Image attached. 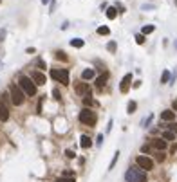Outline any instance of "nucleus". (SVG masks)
<instances>
[{
    "instance_id": "cd10ccee",
    "label": "nucleus",
    "mask_w": 177,
    "mask_h": 182,
    "mask_svg": "<svg viewBox=\"0 0 177 182\" xmlns=\"http://www.w3.org/2000/svg\"><path fill=\"white\" fill-rule=\"evenodd\" d=\"M83 103H85V107H92L94 105V101L91 99V97H83Z\"/></svg>"
},
{
    "instance_id": "72a5a7b5",
    "label": "nucleus",
    "mask_w": 177,
    "mask_h": 182,
    "mask_svg": "<svg viewBox=\"0 0 177 182\" xmlns=\"http://www.w3.org/2000/svg\"><path fill=\"white\" fill-rule=\"evenodd\" d=\"M101 142H103V133H100V135H98V144H101Z\"/></svg>"
},
{
    "instance_id": "0eeeda50",
    "label": "nucleus",
    "mask_w": 177,
    "mask_h": 182,
    "mask_svg": "<svg viewBox=\"0 0 177 182\" xmlns=\"http://www.w3.org/2000/svg\"><path fill=\"white\" fill-rule=\"evenodd\" d=\"M74 90H76L78 96L91 97V87H89V83H78V85L74 87Z\"/></svg>"
},
{
    "instance_id": "393cba45",
    "label": "nucleus",
    "mask_w": 177,
    "mask_h": 182,
    "mask_svg": "<svg viewBox=\"0 0 177 182\" xmlns=\"http://www.w3.org/2000/svg\"><path fill=\"white\" fill-rule=\"evenodd\" d=\"M110 29L107 27V25H101V27H98V34H108Z\"/></svg>"
},
{
    "instance_id": "423d86ee",
    "label": "nucleus",
    "mask_w": 177,
    "mask_h": 182,
    "mask_svg": "<svg viewBox=\"0 0 177 182\" xmlns=\"http://www.w3.org/2000/svg\"><path fill=\"white\" fill-rule=\"evenodd\" d=\"M135 164H137V168H141L143 171L154 170V161H152L148 155H137V157H135Z\"/></svg>"
},
{
    "instance_id": "f8f14e48",
    "label": "nucleus",
    "mask_w": 177,
    "mask_h": 182,
    "mask_svg": "<svg viewBox=\"0 0 177 182\" xmlns=\"http://www.w3.org/2000/svg\"><path fill=\"white\" fill-rule=\"evenodd\" d=\"M82 142H80V146H82V148H83V150H87V148H91V146H92V141H91V137H89V135H82Z\"/></svg>"
},
{
    "instance_id": "4c0bfd02",
    "label": "nucleus",
    "mask_w": 177,
    "mask_h": 182,
    "mask_svg": "<svg viewBox=\"0 0 177 182\" xmlns=\"http://www.w3.org/2000/svg\"><path fill=\"white\" fill-rule=\"evenodd\" d=\"M110 130H112V119L108 121V126H107V132H110Z\"/></svg>"
},
{
    "instance_id": "a211bd4d",
    "label": "nucleus",
    "mask_w": 177,
    "mask_h": 182,
    "mask_svg": "<svg viewBox=\"0 0 177 182\" xmlns=\"http://www.w3.org/2000/svg\"><path fill=\"white\" fill-rule=\"evenodd\" d=\"M156 31V25H143V29H141V34H150V32H154Z\"/></svg>"
},
{
    "instance_id": "6ab92c4d",
    "label": "nucleus",
    "mask_w": 177,
    "mask_h": 182,
    "mask_svg": "<svg viewBox=\"0 0 177 182\" xmlns=\"http://www.w3.org/2000/svg\"><path fill=\"white\" fill-rule=\"evenodd\" d=\"M163 139H165V141H174V139H175V133H174V132H170V130H166V132H163Z\"/></svg>"
},
{
    "instance_id": "b1692460",
    "label": "nucleus",
    "mask_w": 177,
    "mask_h": 182,
    "mask_svg": "<svg viewBox=\"0 0 177 182\" xmlns=\"http://www.w3.org/2000/svg\"><path fill=\"white\" fill-rule=\"evenodd\" d=\"M117 159H119V151H116V153H114L112 162H110V166H108V170H114V166H116V162H117Z\"/></svg>"
},
{
    "instance_id": "473e14b6",
    "label": "nucleus",
    "mask_w": 177,
    "mask_h": 182,
    "mask_svg": "<svg viewBox=\"0 0 177 182\" xmlns=\"http://www.w3.org/2000/svg\"><path fill=\"white\" fill-rule=\"evenodd\" d=\"M36 65H38V67H42V69H45V63H43V60H40V58L36 60Z\"/></svg>"
},
{
    "instance_id": "a19ab883",
    "label": "nucleus",
    "mask_w": 177,
    "mask_h": 182,
    "mask_svg": "<svg viewBox=\"0 0 177 182\" xmlns=\"http://www.w3.org/2000/svg\"><path fill=\"white\" fill-rule=\"evenodd\" d=\"M58 182H74V180H67V179H60Z\"/></svg>"
},
{
    "instance_id": "7ed1b4c3",
    "label": "nucleus",
    "mask_w": 177,
    "mask_h": 182,
    "mask_svg": "<svg viewBox=\"0 0 177 182\" xmlns=\"http://www.w3.org/2000/svg\"><path fill=\"white\" fill-rule=\"evenodd\" d=\"M9 96H11L13 105H16V107L24 105V101H25V94H24V90H22L20 87H16V85H9Z\"/></svg>"
},
{
    "instance_id": "e433bc0d",
    "label": "nucleus",
    "mask_w": 177,
    "mask_h": 182,
    "mask_svg": "<svg viewBox=\"0 0 177 182\" xmlns=\"http://www.w3.org/2000/svg\"><path fill=\"white\" fill-rule=\"evenodd\" d=\"M148 150H150V148H148L146 144H145V146H143V148H141V151H143V153H148Z\"/></svg>"
},
{
    "instance_id": "c03bdc74",
    "label": "nucleus",
    "mask_w": 177,
    "mask_h": 182,
    "mask_svg": "<svg viewBox=\"0 0 177 182\" xmlns=\"http://www.w3.org/2000/svg\"><path fill=\"white\" fill-rule=\"evenodd\" d=\"M175 6H177V0H175Z\"/></svg>"
},
{
    "instance_id": "f257e3e1",
    "label": "nucleus",
    "mask_w": 177,
    "mask_h": 182,
    "mask_svg": "<svg viewBox=\"0 0 177 182\" xmlns=\"http://www.w3.org/2000/svg\"><path fill=\"white\" fill-rule=\"evenodd\" d=\"M18 81H20V85H18V87L24 90V94H25V96H34V94H36V83L33 81L29 76H20V79H18Z\"/></svg>"
},
{
    "instance_id": "7c9ffc66",
    "label": "nucleus",
    "mask_w": 177,
    "mask_h": 182,
    "mask_svg": "<svg viewBox=\"0 0 177 182\" xmlns=\"http://www.w3.org/2000/svg\"><path fill=\"white\" fill-rule=\"evenodd\" d=\"M65 155H67L69 159H74V157H76V153H74L73 150H65Z\"/></svg>"
},
{
    "instance_id": "5701e85b",
    "label": "nucleus",
    "mask_w": 177,
    "mask_h": 182,
    "mask_svg": "<svg viewBox=\"0 0 177 182\" xmlns=\"http://www.w3.org/2000/svg\"><path fill=\"white\" fill-rule=\"evenodd\" d=\"M63 177H65L67 180H74L76 175H74V171H71V170H65V171H63Z\"/></svg>"
},
{
    "instance_id": "a18cd8bd",
    "label": "nucleus",
    "mask_w": 177,
    "mask_h": 182,
    "mask_svg": "<svg viewBox=\"0 0 177 182\" xmlns=\"http://www.w3.org/2000/svg\"><path fill=\"white\" fill-rule=\"evenodd\" d=\"M0 2H2V0H0Z\"/></svg>"
},
{
    "instance_id": "1a4fd4ad",
    "label": "nucleus",
    "mask_w": 177,
    "mask_h": 182,
    "mask_svg": "<svg viewBox=\"0 0 177 182\" xmlns=\"http://www.w3.org/2000/svg\"><path fill=\"white\" fill-rule=\"evenodd\" d=\"M130 85H132V74H125V78L121 79L119 90H121L123 94H126V92H128V88H130Z\"/></svg>"
},
{
    "instance_id": "412c9836",
    "label": "nucleus",
    "mask_w": 177,
    "mask_h": 182,
    "mask_svg": "<svg viewBox=\"0 0 177 182\" xmlns=\"http://www.w3.org/2000/svg\"><path fill=\"white\" fill-rule=\"evenodd\" d=\"M54 56H56V60H62V61H67V60H69V58L65 56V53H63V51H56V53H54Z\"/></svg>"
},
{
    "instance_id": "4be33fe9",
    "label": "nucleus",
    "mask_w": 177,
    "mask_h": 182,
    "mask_svg": "<svg viewBox=\"0 0 177 182\" xmlns=\"http://www.w3.org/2000/svg\"><path fill=\"white\" fill-rule=\"evenodd\" d=\"M170 81V70H163L161 74V83H168Z\"/></svg>"
},
{
    "instance_id": "79ce46f5",
    "label": "nucleus",
    "mask_w": 177,
    "mask_h": 182,
    "mask_svg": "<svg viewBox=\"0 0 177 182\" xmlns=\"http://www.w3.org/2000/svg\"><path fill=\"white\" fill-rule=\"evenodd\" d=\"M42 4H49V0H42Z\"/></svg>"
},
{
    "instance_id": "c756f323",
    "label": "nucleus",
    "mask_w": 177,
    "mask_h": 182,
    "mask_svg": "<svg viewBox=\"0 0 177 182\" xmlns=\"http://www.w3.org/2000/svg\"><path fill=\"white\" fill-rule=\"evenodd\" d=\"M107 49H108L110 53H116V42H110L108 45H107Z\"/></svg>"
},
{
    "instance_id": "6e6552de",
    "label": "nucleus",
    "mask_w": 177,
    "mask_h": 182,
    "mask_svg": "<svg viewBox=\"0 0 177 182\" xmlns=\"http://www.w3.org/2000/svg\"><path fill=\"white\" fill-rule=\"evenodd\" d=\"M31 79L36 83V85H45V81H47L45 74L40 72V70H33V72H31Z\"/></svg>"
},
{
    "instance_id": "c85d7f7f",
    "label": "nucleus",
    "mask_w": 177,
    "mask_h": 182,
    "mask_svg": "<svg viewBox=\"0 0 177 182\" xmlns=\"http://www.w3.org/2000/svg\"><path fill=\"white\" fill-rule=\"evenodd\" d=\"M156 159L159 162H163V161H165V153H163V151H157V153H156Z\"/></svg>"
},
{
    "instance_id": "c9c22d12",
    "label": "nucleus",
    "mask_w": 177,
    "mask_h": 182,
    "mask_svg": "<svg viewBox=\"0 0 177 182\" xmlns=\"http://www.w3.org/2000/svg\"><path fill=\"white\" fill-rule=\"evenodd\" d=\"M132 87H134V88H139V87H141V81H134V85Z\"/></svg>"
},
{
    "instance_id": "dca6fc26",
    "label": "nucleus",
    "mask_w": 177,
    "mask_h": 182,
    "mask_svg": "<svg viewBox=\"0 0 177 182\" xmlns=\"http://www.w3.org/2000/svg\"><path fill=\"white\" fill-rule=\"evenodd\" d=\"M71 45L76 47V49H82V47L85 45V42L82 40V38H73V40H71Z\"/></svg>"
},
{
    "instance_id": "4468645a",
    "label": "nucleus",
    "mask_w": 177,
    "mask_h": 182,
    "mask_svg": "<svg viewBox=\"0 0 177 182\" xmlns=\"http://www.w3.org/2000/svg\"><path fill=\"white\" fill-rule=\"evenodd\" d=\"M7 119H9V110L7 107L0 105V121H7Z\"/></svg>"
},
{
    "instance_id": "39448f33",
    "label": "nucleus",
    "mask_w": 177,
    "mask_h": 182,
    "mask_svg": "<svg viewBox=\"0 0 177 182\" xmlns=\"http://www.w3.org/2000/svg\"><path fill=\"white\" fill-rule=\"evenodd\" d=\"M80 121H82L83 125L94 126V125H96V121H98V117H96V112H92L91 108H83V110L80 112Z\"/></svg>"
},
{
    "instance_id": "bb28decb",
    "label": "nucleus",
    "mask_w": 177,
    "mask_h": 182,
    "mask_svg": "<svg viewBox=\"0 0 177 182\" xmlns=\"http://www.w3.org/2000/svg\"><path fill=\"white\" fill-rule=\"evenodd\" d=\"M166 128L170 130V132H174V133L177 135V123H170V125H168Z\"/></svg>"
},
{
    "instance_id": "a878e982",
    "label": "nucleus",
    "mask_w": 177,
    "mask_h": 182,
    "mask_svg": "<svg viewBox=\"0 0 177 182\" xmlns=\"http://www.w3.org/2000/svg\"><path fill=\"white\" fill-rule=\"evenodd\" d=\"M135 42L139 43V45H143V43H145V34H141V32L135 34Z\"/></svg>"
},
{
    "instance_id": "37998d69",
    "label": "nucleus",
    "mask_w": 177,
    "mask_h": 182,
    "mask_svg": "<svg viewBox=\"0 0 177 182\" xmlns=\"http://www.w3.org/2000/svg\"><path fill=\"white\" fill-rule=\"evenodd\" d=\"M175 49H177V42H175Z\"/></svg>"
},
{
    "instance_id": "f3484780",
    "label": "nucleus",
    "mask_w": 177,
    "mask_h": 182,
    "mask_svg": "<svg viewBox=\"0 0 177 182\" xmlns=\"http://www.w3.org/2000/svg\"><path fill=\"white\" fill-rule=\"evenodd\" d=\"M82 78H83V79H92L94 78V69H85L83 72H82Z\"/></svg>"
},
{
    "instance_id": "aec40b11",
    "label": "nucleus",
    "mask_w": 177,
    "mask_h": 182,
    "mask_svg": "<svg viewBox=\"0 0 177 182\" xmlns=\"http://www.w3.org/2000/svg\"><path fill=\"white\" fill-rule=\"evenodd\" d=\"M135 108H137V103H135V101H130V103L126 105V112H128V114H134Z\"/></svg>"
},
{
    "instance_id": "f704fd0d",
    "label": "nucleus",
    "mask_w": 177,
    "mask_h": 182,
    "mask_svg": "<svg viewBox=\"0 0 177 182\" xmlns=\"http://www.w3.org/2000/svg\"><path fill=\"white\" fill-rule=\"evenodd\" d=\"M25 53H27V54H33V53H34V47H29V49H25Z\"/></svg>"
},
{
    "instance_id": "9b49d317",
    "label": "nucleus",
    "mask_w": 177,
    "mask_h": 182,
    "mask_svg": "<svg viewBox=\"0 0 177 182\" xmlns=\"http://www.w3.org/2000/svg\"><path fill=\"white\" fill-rule=\"evenodd\" d=\"M161 119H163V121H168V123H172V121L175 119V114H174L172 110H165V112L161 114Z\"/></svg>"
},
{
    "instance_id": "2f4dec72",
    "label": "nucleus",
    "mask_w": 177,
    "mask_h": 182,
    "mask_svg": "<svg viewBox=\"0 0 177 182\" xmlns=\"http://www.w3.org/2000/svg\"><path fill=\"white\" fill-rule=\"evenodd\" d=\"M52 96H54V99H60V90H58V88H54V90H52Z\"/></svg>"
},
{
    "instance_id": "ddd939ff",
    "label": "nucleus",
    "mask_w": 177,
    "mask_h": 182,
    "mask_svg": "<svg viewBox=\"0 0 177 182\" xmlns=\"http://www.w3.org/2000/svg\"><path fill=\"white\" fill-rule=\"evenodd\" d=\"M107 78H108L107 72H105L103 76H100V78H96V87H98V88H103V87L107 85Z\"/></svg>"
},
{
    "instance_id": "9d476101",
    "label": "nucleus",
    "mask_w": 177,
    "mask_h": 182,
    "mask_svg": "<svg viewBox=\"0 0 177 182\" xmlns=\"http://www.w3.org/2000/svg\"><path fill=\"white\" fill-rule=\"evenodd\" d=\"M152 146H154L157 151H165L166 150V141L163 139V137H161V139H154L152 141Z\"/></svg>"
},
{
    "instance_id": "20e7f679",
    "label": "nucleus",
    "mask_w": 177,
    "mask_h": 182,
    "mask_svg": "<svg viewBox=\"0 0 177 182\" xmlns=\"http://www.w3.org/2000/svg\"><path fill=\"white\" fill-rule=\"evenodd\" d=\"M51 78L60 81L62 85H69V70L67 69H51Z\"/></svg>"
},
{
    "instance_id": "58836bf2",
    "label": "nucleus",
    "mask_w": 177,
    "mask_h": 182,
    "mask_svg": "<svg viewBox=\"0 0 177 182\" xmlns=\"http://www.w3.org/2000/svg\"><path fill=\"white\" fill-rule=\"evenodd\" d=\"M170 151H172V153H175V151H177V144H174V146H172V150H170Z\"/></svg>"
},
{
    "instance_id": "f03ea898",
    "label": "nucleus",
    "mask_w": 177,
    "mask_h": 182,
    "mask_svg": "<svg viewBox=\"0 0 177 182\" xmlns=\"http://www.w3.org/2000/svg\"><path fill=\"white\" fill-rule=\"evenodd\" d=\"M125 180L126 182H146V173L141 168H130L125 173Z\"/></svg>"
},
{
    "instance_id": "ea45409f",
    "label": "nucleus",
    "mask_w": 177,
    "mask_h": 182,
    "mask_svg": "<svg viewBox=\"0 0 177 182\" xmlns=\"http://www.w3.org/2000/svg\"><path fill=\"white\" fill-rule=\"evenodd\" d=\"M172 108H174V110H177V99L174 101V103H172Z\"/></svg>"
},
{
    "instance_id": "2eb2a0df",
    "label": "nucleus",
    "mask_w": 177,
    "mask_h": 182,
    "mask_svg": "<svg viewBox=\"0 0 177 182\" xmlns=\"http://www.w3.org/2000/svg\"><path fill=\"white\" fill-rule=\"evenodd\" d=\"M116 16H117V7H108L107 9V18L108 20H114Z\"/></svg>"
}]
</instances>
